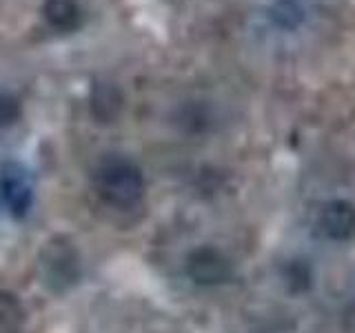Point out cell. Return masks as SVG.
I'll use <instances>...</instances> for the list:
<instances>
[{
    "mask_svg": "<svg viewBox=\"0 0 355 333\" xmlns=\"http://www.w3.org/2000/svg\"><path fill=\"white\" fill-rule=\"evenodd\" d=\"M269 18L273 25L282 29H295L304 20V5L302 0H273L269 9Z\"/></svg>",
    "mask_w": 355,
    "mask_h": 333,
    "instance_id": "obj_8",
    "label": "cell"
},
{
    "mask_svg": "<svg viewBox=\"0 0 355 333\" xmlns=\"http://www.w3.org/2000/svg\"><path fill=\"white\" fill-rule=\"evenodd\" d=\"M184 269H187V275L200 287L225 284L233 275L231 260L220 249L209 247V244H202V247L193 249L187 255Z\"/></svg>",
    "mask_w": 355,
    "mask_h": 333,
    "instance_id": "obj_3",
    "label": "cell"
},
{
    "mask_svg": "<svg viewBox=\"0 0 355 333\" xmlns=\"http://www.w3.org/2000/svg\"><path fill=\"white\" fill-rule=\"evenodd\" d=\"M284 280L288 287H291V291H306L311 282H313V273H311L306 262L291 260V264H288L284 271Z\"/></svg>",
    "mask_w": 355,
    "mask_h": 333,
    "instance_id": "obj_10",
    "label": "cell"
},
{
    "mask_svg": "<svg viewBox=\"0 0 355 333\" xmlns=\"http://www.w3.org/2000/svg\"><path fill=\"white\" fill-rule=\"evenodd\" d=\"M42 16L47 25L55 31H76L83 22V11L76 0H44Z\"/></svg>",
    "mask_w": 355,
    "mask_h": 333,
    "instance_id": "obj_7",
    "label": "cell"
},
{
    "mask_svg": "<svg viewBox=\"0 0 355 333\" xmlns=\"http://www.w3.org/2000/svg\"><path fill=\"white\" fill-rule=\"evenodd\" d=\"M96 194L107 205L131 209L144 198V176L140 166L125 155H107L94 169Z\"/></svg>",
    "mask_w": 355,
    "mask_h": 333,
    "instance_id": "obj_1",
    "label": "cell"
},
{
    "mask_svg": "<svg viewBox=\"0 0 355 333\" xmlns=\"http://www.w3.org/2000/svg\"><path fill=\"white\" fill-rule=\"evenodd\" d=\"M125 107V96L114 83H96L92 87V116L100 125L116 122Z\"/></svg>",
    "mask_w": 355,
    "mask_h": 333,
    "instance_id": "obj_6",
    "label": "cell"
},
{
    "mask_svg": "<svg viewBox=\"0 0 355 333\" xmlns=\"http://www.w3.org/2000/svg\"><path fill=\"white\" fill-rule=\"evenodd\" d=\"M0 196L14 218H25L33 203V187L29 173L18 162H5L0 166Z\"/></svg>",
    "mask_w": 355,
    "mask_h": 333,
    "instance_id": "obj_4",
    "label": "cell"
},
{
    "mask_svg": "<svg viewBox=\"0 0 355 333\" xmlns=\"http://www.w3.org/2000/svg\"><path fill=\"white\" fill-rule=\"evenodd\" d=\"M320 229L331 240H349L355 236V207L347 200H331L320 214Z\"/></svg>",
    "mask_w": 355,
    "mask_h": 333,
    "instance_id": "obj_5",
    "label": "cell"
},
{
    "mask_svg": "<svg viewBox=\"0 0 355 333\" xmlns=\"http://www.w3.org/2000/svg\"><path fill=\"white\" fill-rule=\"evenodd\" d=\"M22 107L20 100L9 94V92H0V127H9L20 118Z\"/></svg>",
    "mask_w": 355,
    "mask_h": 333,
    "instance_id": "obj_11",
    "label": "cell"
},
{
    "mask_svg": "<svg viewBox=\"0 0 355 333\" xmlns=\"http://www.w3.org/2000/svg\"><path fill=\"white\" fill-rule=\"evenodd\" d=\"M25 322V307L11 291H0V329L18 331Z\"/></svg>",
    "mask_w": 355,
    "mask_h": 333,
    "instance_id": "obj_9",
    "label": "cell"
},
{
    "mask_svg": "<svg viewBox=\"0 0 355 333\" xmlns=\"http://www.w3.org/2000/svg\"><path fill=\"white\" fill-rule=\"evenodd\" d=\"M38 269L53 293H64L80 280V253L69 238L53 236L38 255Z\"/></svg>",
    "mask_w": 355,
    "mask_h": 333,
    "instance_id": "obj_2",
    "label": "cell"
}]
</instances>
